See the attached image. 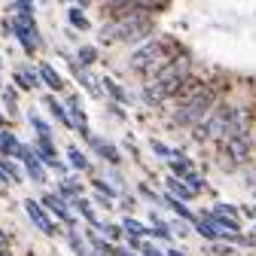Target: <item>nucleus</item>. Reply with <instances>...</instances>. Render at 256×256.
<instances>
[{"mask_svg": "<svg viewBox=\"0 0 256 256\" xmlns=\"http://www.w3.org/2000/svg\"><path fill=\"white\" fill-rule=\"evenodd\" d=\"M186 80H189V58H186V55H183V58H171L165 68L156 74V82L146 88L150 104H158V101L171 98V94H177Z\"/></svg>", "mask_w": 256, "mask_h": 256, "instance_id": "1", "label": "nucleus"}, {"mask_svg": "<svg viewBox=\"0 0 256 256\" xmlns=\"http://www.w3.org/2000/svg\"><path fill=\"white\" fill-rule=\"evenodd\" d=\"M150 30H152L150 16H146V12H140V10H132V12H122L110 28H104V30H101V40H104V43H113V40L134 43V40L146 37Z\"/></svg>", "mask_w": 256, "mask_h": 256, "instance_id": "2", "label": "nucleus"}, {"mask_svg": "<svg viewBox=\"0 0 256 256\" xmlns=\"http://www.w3.org/2000/svg\"><path fill=\"white\" fill-rule=\"evenodd\" d=\"M174 43L171 40H156V43H146L140 52L132 55V70L138 74H158L165 64L174 58Z\"/></svg>", "mask_w": 256, "mask_h": 256, "instance_id": "3", "label": "nucleus"}, {"mask_svg": "<svg viewBox=\"0 0 256 256\" xmlns=\"http://www.w3.org/2000/svg\"><path fill=\"white\" fill-rule=\"evenodd\" d=\"M214 101H216V92L204 86L198 94H192L189 101H183V104L177 107L174 122H177V125H198V122L214 110Z\"/></svg>", "mask_w": 256, "mask_h": 256, "instance_id": "4", "label": "nucleus"}, {"mask_svg": "<svg viewBox=\"0 0 256 256\" xmlns=\"http://www.w3.org/2000/svg\"><path fill=\"white\" fill-rule=\"evenodd\" d=\"M232 113H235V110H229V107H216V110H210V113L198 122L196 138H198V140H222V138H226V132H229Z\"/></svg>", "mask_w": 256, "mask_h": 256, "instance_id": "5", "label": "nucleus"}, {"mask_svg": "<svg viewBox=\"0 0 256 256\" xmlns=\"http://www.w3.org/2000/svg\"><path fill=\"white\" fill-rule=\"evenodd\" d=\"M24 210H28L30 222H34L40 232H46V235H52V232H55V229H52V222H49V216H46V210H43L34 198H28V202H24Z\"/></svg>", "mask_w": 256, "mask_h": 256, "instance_id": "6", "label": "nucleus"}, {"mask_svg": "<svg viewBox=\"0 0 256 256\" xmlns=\"http://www.w3.org/2000/svg\"><path fill=\"white\" fill-rule=\"evenodd\" d=\"M22 158H24V165H28V174L34 177L37 183H43V180H46V171H43V165H40V158L30 156V150H22Z\"/></svg>", "mask_w": 256, "mask_h": 256, "instance_id": "7", "label": "nucleus"}, {"mask_svg": "<svg viewBox=\"0 0 256 256\" xmlns=\"http://www.w3.org/2000/svg\"><path fill=\"white\" fill-rule=\"evenodd\" d=\"M46 208H49V210H55V214H58V216H61L64 222H74V216H70V210H68V208H64V202H58L55 196H46Z\"/></svg>", "mask_w": 256, "mask_h": 256, "instance_id": "8", "label": "nucleus"}, {"mask_svg": "<svg viewBox=\"0 0 256 256\" xmlns=\"http://www.w3.org/2000/svg\"><path fill=\"white\" fill-rule=\"evenodd\" d=\"M0 150H4L6 156H22V150H24V146H22L12 134H0Z\"/></svg>", "mask_w": 256, "mask_h": 256, "instance_id": "9", "label": "nucleus"}, {"mask_svg": "<svg viewBox=\"0 0 256 256\" xmlns=\"http://www.w3.org/2000/svg\"><path fill=\"white\" fill-rule=\"evenodd\" d=\"M0 177H4V180H12V183H18V180H22L18 168H16L12 162H6V158H4V162H0Z\"/></svg>", "mask_w": 256, "mask_h": 256, "instance_id": "10", "label": "nucleus"}, {"mask_svg": "<svg viewBox=\"0 0 256 256\" xmlns=\"http://www.w3.org/2000/svg\"><path fill=\"white\" fill-rule=\"evenodd\" d=\"M40 74H43V80H46L52 88H61V80H58V74L49 68V64H40Z\"/></svg>", "mask_w": 256, "mask_h": 256, "instance_id": "11", "label": "nucleus"}, {"mask_svg": "<svg viewBox=\"0 0 256 256\" xmlns=\"http://www.w3.org/2000/svg\"><path fill=\"white\" fill-rule=\"evenodd\" d=\"M168 186H171V192H174V196H180V198H192V196H196V192H192L186 183H177V180H171Z\"/></svg>", "mask_w": 256, "mask_h": 256, "instance_id": "12", "label": "nucleus"}, {"mask_svg": "<svg viewBox=\"0 0 256 256\" xmlns=\"http://www.w3.org/2000/svg\"><path fill=\"white\" fill-rule=\"evenodd\" d=\"M10 247H12V238H10L4 229H0V253H10Z\"/></svg>", "mask_w": 256, "mask_h": 256, "instance_id": "13", "label": "nucleus"}, {"mask_svg": "<svg viewBox=\"0 0 256 256\" xmlns=\"http://www.w3.org/2000/svg\"><path fill=\"white\" fill-rule=\"evenodd\" d=\"M70 22H74L76 28H88V22L82 18V12H80V10H74V12H70Z\"/></svg>", "mask_w": 256, "mask_h": 256, "instance_id": "14", "label": "nucleus"}, {"mask_svg": "<svg viewBox=\"0 0 256 256\" xmlns=\"http://www.w3.org/2000/svg\"><path fill=\"white\" fill-rule=\"evenodd\" d=\"M70 162H74V168H86V158L80 156V150H70Z\"/></svg>", "mask_w": 256, "mask_h": 256, "instance_id": "15", "label": "nucleus"}, {"mask_svg": "<svg viewBox=\"0 0 256 256\" xmlns=\"http://www.w3.org/2000/svg\"><path fill=\"white\" fill-rule=\"evenodd\" d=\"M125 229H128V232H134V235H144V226H140V222H134V220H128V222H125Z\"/></svg>", "mask_w": 256, "mask_h": 256, "instance_id": "16", "label": "nucleus"}, {"mask_svg": "<svg viewBox=\"0 0 256 256\" xmlns=\"http://www.w3.org/2000/svg\"><path fill=\"white\" fill-rule=\"evenodd\" d=\"M82 61H86V64L94 61V52H92V49H82Z\"/></svg>", "mask_w": 256, "mask_h": 256, "instance_id": "17", "label": "nucleus"}, {"mask_svg": "<svg viewBox=\"0 0 256 256\" xmlns=\"http://www.w3.org/2000/svg\"><path fill=\"white\" fill-rule=\"evenodd\" d=\"M116 256H134V253H128V250H116Z\"/></svg>", "mask_w": 256, "mask_h": 256, "instance_id": "18", "label": "nucleus"}, {"mask_svg": "<svg viewBox=\"0 0 256 256\" xmlns=\"http://www.w3.org/2000/svg\"><path fill=\"white\" fill-rule=\"evenodd\" d=\"M0 122H4V116H0Z\"/></svg>", "mask_w": 256, "mask_h": 256, "instance_id": "19", "label": "nucleus"}]
</instances>
